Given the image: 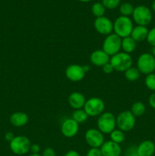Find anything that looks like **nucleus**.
I'll use <instances>...</instances> for the list:
<instances>
[{"label": "nucleus", "mask_w": 155, "mask_h": 156, "mask_svg": "<svg viewBox=\"0 0 155 156\" xmlns=\"http://www.w3.org/2000/svg\"><path fill=\"white\" fill-rule=\"evenodd\" d=\"M133 27V21L129 17L121 15L118 17L113 23L114 34L122 39L130 36Z\"/></svg>", "instance_id": "f257e3e1"}, {"label": "nucleus", "mask_w": 155, "mask_h": 156, "mask_svg": "<svg viewBox=\"0 0 155 156\" xmlns=\"http://www.w3.org/2000/svg\"><path fill=\"white\" fill-rule=\"evenodd\" d=\"M109 62L113 66L115 71L125 73L128 69L132 66L133 59L131 54L125 52H119L114 56H111Z\"/></svg>", "instance_id": "f03ea898"}, {"label": "nucleus", "mask_w": 155, "mask_h": 156, "mask_svg": "<svg viewBox=\"0 0 155 156\" xmlns=\"http://www.w3.org/2000/svg\"><path fill=\"white\" fill-rule=\"evenodd\" d=\"M97 126L103 134H110L116 127V117L111 112H103L98 117Z\"/></svg>", "instance_id": "7ed1b4c3"}, {"label": "nucleus", "mask_w": 155, "mask_h": 156, "mask_svg": "<svg viewBox=\"0 0 155 156\" xmlns=\"http://www.w3.org/2000/svg\"><path fill=\"white\" fill-rule=\"evenodd\" d=\"M31 143L25 136H17L9 143V148L14 154L23 155L30 152Z\"/></svg>", "instance_id": "20e7f679"}, {"label": "nucleus", "mask_w": 155, "mask_h": 156, "mask_svg": "<svg viewBox=\"0 0 155 156\" xmlns=\"http://www.w3.org/2000/svg\"><path fill=\"white\" fill-rule=\"evenodd\" d=\"M137 68L141 74L149 75L155 71V57L149 53H141L137 59Z\"/></svg>", "instance_id": "39448f33"}, {"label": "nucleus", "mask_w": 155, "mask_h": 156, "mask_svg": "<svg viewBox=\"0 0 155 156\" xmlns=\"http://www.w3.org/2000/svg\"><path fill=\"white\" fill-rule=\"evenodd\" d=\"M153 15L150 9L145 5H138L134 9L132 19L137 25L147 27L152 21Z\"/></svg>", "instance_id": "423d86ee"}, {"label": "nucleus", "mask_w": 155, "mask_h": 156, "mask_svg": "<svg viewBox=\"0 0 155 156\" xmlns=\"http://www.w3.org/2000/svg\"><path fill=\"white\" fill-rule=\"evenodd\" d=\"M83 109L88 117H99L104 111L105 103L100 98L93 97L86 101Z\"/></svg>", "instance_id": "0eeeda50"}, {"label": "nucleus", "mask_w": 155, "mask_h": 156, "mask_svg": "<svg viewBox=\"0 0 155 156\" xmlns=\"http://www.w3.org/2000/svg\"><path fill=\"white\" fill-rule=\"evenodd\" d=\"M122 38L117 36L115 34L112 33L105 37L103 42L102 50L107 53L109 56H112L116 53H119L121 50Z\"/></svg>", "instance_id": "6e6552de"}, {"label": "nucleus", "mask_w": 155, "mask_h": 156, "mask_svg": "<svg viewBox=\"0 0 155 156\" xmlns=\"http://www.w3.org/2000/svg\"><path fill=\"white\" fill-rule=\"evenodd\" d=\"M136 117L130 111H124L116 117V126L123 132L131 131L135 126Z\"/></svg>", "instance_id": "1a4fd4ad"}, {"label": "nucleus", "mask_w": 155, "mask_h": 156, "mask_svg": "<svg viewBox=\"0 0 155 156\" xmlns=\"http://www.w3.org/2000/svg\"><path fill=\"white\" fill-rule=\"evenodd\" d=\"M85 141L91 148H100L104 143V136L98 129H88L84 135Z\"/></svg>", "instance_id": "9d476101"}, {"label": "nucleus", "mask_w": 155, "mask_h": 156, "mask_svg": "<svg viewBox=\"0 0 155 156\" xmlns=\"http://www.w3.org/2000/svg\"><path fill=\"white\" fill-rule=\"evenodd\" d=\"M94 27L97 33L104 36H107L113 31V22L106 16L96 18Z\"/></svg>", "instance_id": "9b49d317"}, {"label": "nucleus", "mask_w": 155, "mask_h": 156, "mask_svg": "<svg viewBox=\"0 0 155 156\" xmlns=\"http://www.w3.org/2000/svg\"><path fill=\"white\" fill-rule=\"evenodd\" d=\"M65 74L68 80L78 82L83 80L86 73L84 71L82 66L78 65V64H71L65 69Z\"/></svg>", "instance_id": "f8f14e48"}, {"label": "nucleus", "mask_w": 155, "mask_h": 156, "mask_svg": "<svg viewBox=\"0 0 155 156\" xmlns=\"http://www.w3.org/2000/svg\"><path fill=\"white\" fill-rule=\"evenodd\" d=\"M79 130V124L72 118H67L61 124V133L67 138L75 136Z\"/></svg>", "instance_id": "ddd939ff"}, {"label": "nucleus", "mask_w": 155, "mask_h": 156, "mask_svg": "<svg viewBox=\"0 0 155 156\" xmlns=\"http://www.w3.org/2000/svg\"><path fill=\"white\" fill-rule=\"evenodd\" d=\"M100 149L103 156H120L122 154L120 145L111 140L104 142Z\"/></svg>", "instance_id": "4468645a"}, {"label": "nucleus", "mask_w": 155, "mask_h": 156, "mask_svg": "<svg viewBox=\"0 0 155 156\" xmlns=\"http://www.w3.org/2000/svg\"><path fill=\"white\" fill-rule=\"evenodd\" d=\"M90 60L94 66L102 67L109 62L110 56L107 53H105L103 50H94L91 54Z\"/></svg>", "instance_id": "2eb2a0df"}, {"label": "nucleus", "mask_w": 155, "mask_h": 156, "mask_svg": "<svg viewBox=\"0 0 155 156\" xmlns=\"http://www.w3.org/2000/svg\"><path fill=\"white\" fill-rule=\"evenodd\" d=\"M86 101L85 96L78 91H74L70 94L68 99V105L74 110L83 109Z\"/></svg>", "instance_id": "dca6fc26"}, {"label": "nucleus", "mask_w": 155, "mask_h": 156, "mask_svg": "<svg viewBox=\"0 0 155 156\" xmlns=\"http://www.w3.org/2000/svg\"><path fill=\"white\" fill-rule=\"evenodd\" d=\"M138 156H152L155 153V144L150 140H144L137 146Z\"/></svg>", "instance_id": "f3484780"}, {"label": "nucleus", "mask_w": 155, "mask_h": 156, "mask_svg": "<svg viewBox=\"0 0 155 156\" xmlns=\"http://www.w3.org/2000/svg\"><path fill=\"white\" fill-rule=\"evenodd\" d=\"M29 117L26 113L18 111L15 112L11 115L10 123L12 126L15 127H21L28 123Z\"/></svg>", "instance_id": "a211bd4d"}, {"label": "nucleus", "mask_w": 155, "mask_h": 156, "mask_svg": "<svg viewBox=\"0 0 155 156\" xmlns=\"http://www.w3.org/2000/svg\"><path fill=\"white\" fill-rule=\"evenodd\" d=\"M148 30H149L146 26L136 25L132 29L130 37L132 39L135 40L137 43L142 42L147 39Z\"/></svg>", "instance_id": "6ab92c4d"}, {"label": "nucleus", "mask_w": 155, "mask_h": 156, "mask_svg": "<svg viewBox=\"0 0 155 156\" xmlns=\"http://www.w3.org/2000/svg\"><path fill=\"white\" fill-rule=\"evenodd\" d=\"M136 47L137 42L135 40L132 39L130 36L122 39L121 48L125 53H129V54L133 53L136 49Z\"/></svg>", "instance_id": "aec40b11"}, {"label": "nucleus", "mask_w": 155, "mask_h": 156, "mask_svg": "<svg viewBox=\"0 0 155 156\" xmlns=\"http://www.w3.org/2000/svg\"><path fill=\"white\" fill-rule=\"evenodd\" d=\"M130 111L135 117H141L145 113L146 106L143 102L136 101L135 103H133V105H132Z\"/></svg>", "instance_id": "412c9836"}, {"label": "nucleus", "mask_w": 155, "mask_h": 156, "mask_svg": "<svg viewBox=\"0 0 155 156\" xmlns=\"http://www.w3.org/2000/svg\"><path fill=\"white\" fill-rule=\"evenodd\" d=\"M124 76L126 80L129 81V82H135L140 78L141 73H140L137 67L132 66L125 72Z\"/></svg>", "instance_id": "4be33fe9"}, {"label": "nucleus", "mask_w": 155, "mask_h": 156, "mask_svg": "<svg viewBox=\"0 0 155 156\" xmlns=\"http://www.w3.org/2000/svg\"><path fill=\"white\" fill-rule=\"evenodd\" d=\"M88 115L87 113L85 112L84 109H78V110H74L73 111L72 114H71V118L77 122L78 124L80 123H85L88 119Z\"/></svg>", "instance_id": "5701e85b"}, {"label": "nucleus", "mask_w": 155, "mask_h": 156, "mask_svg": "<svg viewBox=\"0 0 155 156\" xmlns=\"http://www.w3.org/2000/svg\"><path fill=\"white\" fill-rule=\"evenodd\" d=\"M109 137H110L111 141L119 145L122 143L126 140L125 133L119 129H115L112 132H111L109 134Z\"/></svg>", "instance_id": "b1692460"}, {"label": "nucleus", "mask_w": 155, "mask_h": 156, "mask_svg": "<svg viewBox=\"0 0 155 156\" xmlns=\"http://www.w3.org/2000/svg\"><path fill=\"white\" fill-rule=\"evenodd\" d=\"M91 12L96 18H100V17L104 16L106 8L103 6L102 2H95L93 4L91 7Z\"/></svg>", "instance_id": "393cba45"}, {"label": "nucleus", "mask_w": 155, "mask_h": 156, "mask_svg": "<svg viewBox=\"0 0 155 156\" xmlns=\"http://www.w3.org/2000/svg\"><path fill=\"white\" fill-rule=\"evenodd\" d=\"M134 7L132 4L129 2H124L120 5L119 6V12L122 15V16L129 17L132 15V13L134 12Z\"/></svg>", "instance_id": "a878e982"}, {"label": "nucleus", "mask_w": 155, "mask_h": 156, "mask_svg": "<svg viewBox=\"0 0 155 156\" xmlns=\"http://www.w3.org/2000/svg\"><path fill=\"white\" fill-rule=\"evenodd\" d=\"M144 84L145 86L150 91H155V73H150L147 75L144 79Z\"/></svg>", "instance_id": "bb28decb"}, {"label": "nucleus", "mask_w": 155, "mask_h": 156, "mask_svg": "<svg viewBox=\"0 0 155 156\" xmlns=\"http://www.w3.org/2000/svg\"><path fill=\"white\" fill-rule=\"evenodd\" d=\"M102 4L106 9H115L120 5V0H102Z\"/></svg>", "instance_id": "cd10ccee"}, {"label": "nucleus", "mask_w": 155, "mask_h": 156, "mask_svg": "<svg viewBox=\"0 0 155 156\" xmlns=\"http://www.w3.org/2000/svg\"><path fill=\"white\" fill-rule=\"evenodd\" d=\"M146 41H147V43H148L150 45H151L152 47H154L155 46V27L148 30V34H147V37Z\"/></svg>", "instance_id": "c85d7f7f"}, {"label": "nucleus", "mask_w": 155, "mask_h": 156, "mask_svg": "<svg viewBox=\"0 0 155 156\" xmlns=\"http://www.w3.org/2000/svg\"><path fill=\"white\" fill-rule=\"evenodd\" d=\"M125 156H138L137 146L132 145L129 146L125 152Z\"/></svg>", "instance_id": "c756f323"}, {"label": "nucleus", "mask_w": 155, "mask_h": 156, "mask_svg": "<svg viewBox=\"0 0 155 156\" xmlns=\"http://www.w3.org/2000/svg\"><path fill=\"white\" fill-rule=\"evenodd\" d=\"M86 156H103L100 148H91L87 152Z\"/></svg>", "instance_id": "7c9ffc66"}, {"label": "nucleus", "mask_w": 155, "mask_h": 156, "mask_svg": "<svg viewBox=\"0 0 155 156\" xmlns=\"http://www.w3.org/2000/svg\"><path fill=\"white\" fill-rule=\"evenodd\" d=\"M102 69H103V73H106V74H111L113 71H115L113 69V66H112V64L110 63V62H107L106 64H105L104 66H102Z\"/></svg>", "instance_id": "2f4dec72"}, {"label": "nucleus", "mask_w": 155, "mask_h": 156, "mask_svg": "<svg viewBox=\"0 0 155 156\" xmlns=\"http://www.w3.org/2000/svg\"><path fill=\"white\" fill-rule=\"evenodd\" d=\"M41 156H56V155L54 149L50 147H47L43 149Z\"/></svg>", "instance_id": "473e14b6"}, {"label": "nucleus", "mask_w": 155, "mask_h": 156, "mask_svg": "<svg viewBox=\"0 0 155 156\" xmlns=\"http://www.w3.org/2000/svg\"><path fill=\"white\" fill-rule=\"evenodd\" d=\"M30 152H31V154H40V147L38 144H31Z\"/></svg>", "instance_id": "72a5a7b5"}, {"label": "nucleus", "mask_w": 155, "mask_h": 156, "mask_svg": "<svg viewBox=\"0 0 155 156\" xmlns=\"http://www.w3.org/2000/svg\"><path fill=\"white\" fill-rule=\"evenodd\" d=\"M148 104L153 109L155 110V91L152 93L148 98Z\"/></svg>", "instance_id": "f704fd0d"}, {"label": "nucleus", "mask_w": 155, "mask_h": 156, "mask_svg": "<svg viewBox=\"0 0 155 156\" xmlns=\"http://www.w3.org/2000/svg\"><path fill=\"white\" fill-rule=\"evenodd\" d=\"M15 136L14 135V133L12 132H7L5 134V140L7 142L10 143L14 138H15Z\"/></svg>", "instance_id": "c9c22d12"}, {"label": "nucleus", "mask_w": 155, "mask_h": 156, "mask_svg": "<svg viewBox=\"0 0 155 156\" xmlns=\"http://www.w3.org/2000/svg\"><path fill=\"white\" fill-rule=\"evenodd\" d=\"M64 156H81L79 152L75 150H69L64 155Z\"/></svg>", "instance_id": "e433bc0d"}, {"label": "nucleus", "mask_w": 155, "mask_h": 156, "mask_svg": "<svg viewBox=\"0 0 155 156\" xmlns=\"http://www.w3.org/2000/svg\"><path fill=\"white\" fill-rule=\"evenodd\" d=\"M82 67H83L84 69V71L85 72V73H88V71L90 70V66L88 65H84V66H82Z\"/></svg>", "instance_id": "4c0bfd02"}, {"label": "nucleus", "mask_w": 155, "mask_h": 156, "mask_svg": "<svg viewBox=\"0 0 155 156\" xmlns=\"http://www.w3.org/2000/svg\"><path fill=\"white\" fill-rule=\"evenodd\" d=\"M151 9L153 12H155V0L152 2L151 4Z\"/></svg>", "instance_id": "58836bf2"}, {"label": "nucleus", "mask_w": 155, "mask_h": 156, "mask_svg": "<svg viewBox=\"0 0 155 156\" xmlns=\"http://www.w3.org/2000/svg\"><path fill=\"white\" fill-rule=\"evenodd\" d=\"M151 54L153 55V56L155 57V46H154V47H153V48H152V53H151Z\"/></svg>", "instance_id": "ea45409f"}, {"label": "nucleus", "mask_w": 155, "mask_h": 156, "mask_svg": "<svg viewBox=\"0 0 155 156\" xmlns=\"http://www.w3.org/2000/svg\"><path fill=\"white\" fill-rule=\"evenodd\" d=\"M79 2H89L92 1V0H78Z\"/></svg>", "instance_id": "a19ab883"}, {"label": "nucleus", "mask_w": 155, "mask_h": 156, "mask_svg": "<svg viewBox=\"0 0 155 156\" xmlns=\"http://www.w3.org/2000/svg\"><path fill=\"white\" fill-rule=\"evenodd\" d=\"M29 156H41V155H40V154H30Z\"/></svg>", "instance_id": "79ce46f5"}]
</instances>
